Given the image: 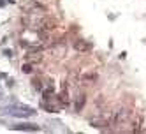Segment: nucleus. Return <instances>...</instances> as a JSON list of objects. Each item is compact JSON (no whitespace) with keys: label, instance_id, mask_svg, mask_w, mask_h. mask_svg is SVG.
<instances>
[{"label":"nucleus","instance_id":"7","mask_svg":"<svg viewBox=\"0 0 146 134\" xmlns=\"http://www.w3.org/2000/svg\"><path fill=\"white\" fill-rule=\"evenodd\" d=\"M85 102H86V97H85V95H83V94H81V95H78V97H76L74 109H76V111H81V108L85 106Z\"/></svg>","mask_w":146,"mask_h":134},{"label":"nucleus","instance_id":"11","mask_svg":"<svg viewBox=\"0 0 146 134\" xmlns=\"http://www.w3.org/2000/svg\"><path fill=\"white\" fill-rule=\"evenodd\" d=\"M64 51H65V49L62 48V46H60L58 49L55 48V49H53V53H55V55H53V57H56V58H62V57H64Z\"/></svg>","mask_w":146,"mask_h":134},{"label":"nucleus","instance_id":"4","mask_svg":"<svg viewBox=\"0 0 146 134\" xmlns=\"http://www.w3.org/2000/svg\"><path fill=\"white\" fill-rule=\"evenodd\" d=\"M90 125L95 127V129H104L106 125H111V123L106 117H99V118L95 117V118H90Z\"/></svg>","mask_w":146,"mask_h":134},{"label":"nucleus","instance_id":"2","mask_svg":"<svg viewBox=\"0 0 146 134\" xmlns=\"http://www.w3.org/2000/svg\"><path fill=\"white\" fill-rule=\"evenodd\" d=\"M58 27V21L55 18H40V21H39V27L37 30H42V32H49V30H53Z\"/></svg>","mask_w":146,"mask_h":134},{"label":"nucleus","instance_id":"9","mask_svg":"<svg viewBox=\"0 0 146 134\" xmlns=\"http://www.w3.org/2000/svg\"><path fill=\"white\" fill-rule=\"evenodd\" d=\"M21 71H23L25 74H30V73H32V71H34V64H32V62H28V64H23Z\"/></svg>","mask_w":146,"mask_h":134},{"label":"nucleus","instance_id":"6","mask_svg":"<svg viewBox=\"0 0 146 134\" xmlns=\"http://www.w3.org/2000/svg\"><path fill=\"white\" fill-rule=\"evenodd\" d=\"M13 129H18V131H39V127L35 123H19V125H14Z\"/></svg>","mask_w":146,"mask_h":134},{"label":"nucleus","instance_id":"8","mask_svg":"<svg viewBox=\"0 0 146 134\" xmlns=\"http://www.w3.org/2000/svg\"><path fill=\"white\" fill-rule=\"evenodd\" d=\"M27 58H28V62H42V55H39V53H30V55H27Z\"/></svg>","mask_w":146,"mask_h":134},{"label":"nucleus","instance_id":"1","mask_svg":"<svg viewBox=\"0 0 146 134\" xmlns=\"http://www.w3.org/2000/svg\"><path fill=\"white\" fill-rule=\"evenodd\" d=\"M130 115H132V113L127 108H120L116 111H113L111 113V125H123V123H127Z\"/></svg>","mask_w":146,"mask_h":134},{"label":"nucleus","instance_id":"3","mask_svg":"<svg viewBox=\"0 0 146 134\" xmlns=\"http://www.w3.org/2000/svg\"><path fill=\"white\" fill-rule=\"evenodd\" d=\"M13 115L14 117H32L35 115V111L32 108H27V106H18V108H13Z\"/></svg>","mask_w":146,"mask_h":134},{"label":"nucleus","instance_id":"10","mask_svg":"<svg viewBox=\"0 0 146 134\" xmlns=\"http://www.w3.org/2000/svg\"><path fill=\"white\" fill-rule=\"evenodd\" d=\"M81 79L85 81V83H86V81H90V83H92V81H95V79H97V74H95V73H92V74H83Z\"/></svg>","mask_w":146,"mask_h":134},{"label":"nucleus","instance_id":"5","mask_svg":"<svg viewBox=\"0 0 146 134\" xmlns=\"http://www.w3.org/2000/svg\"><path fill=\"white\" fill-rule=\"evenodd\" d=\"M92 46H90V43H85V41H74V49L76 51H88Z\"/></svg>","mask_w":146,"mask_h":134}]
</instances>
